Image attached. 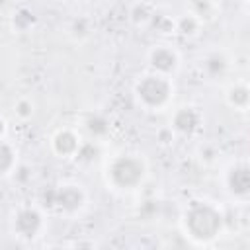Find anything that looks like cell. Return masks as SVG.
<instances>
[{"instance_id": "obj_4", "label": "cell", "mask_w": 250, "mask_h": 250, "mask_svg": "<svg viewBox=\"0 0 250 250\" xmlns=\"http://www.w3.org/2000/svg\"><path fill=\"white\" fill-rule=\"evenodd\" d=\"M39 205L45 211L72 219L86 209L88 193H86L82 184L66 180V182L57 184V186H51L43 195V203H39Z\"/></svg>"}, {"instance_id": "obj_19", "label": "cell", "mask_w": 250, "mask_h": 250, "mask_svg": "<svg viewBox=\"0 0 250 250\" xmlns=\"http://www.w3.org/2000/svg\"><path fill=\"white\" fill-rule=\"evenodd\" d=\"M4 137H8V121H6V117L0 113V139H4Z\"/></svg>"}, {"instance_id": "obj_5", "label": "cell", "mask_w": 250, "mask_h": 250, "mask_svg": "<svg viewBox=\"0 0 250 250\" xmlns=\"http://www.w3.org/2000/svg\"><path fill=\"white\" fill-rule=\"evenodd\" d=\"M47 227L45 221V209L41 205H21L14 209L10 217V230L20 240H35L43 234Z\"/></svg>"}, {"instance_id": "obj_3", "label": "cell", "mask_w": 250, "mask_h": 250, "mask_svg": "<svg viewBox=\"0 0 250 250\" xmlns=\"http://www.w3.org/2000/svg\"><path fill=\"white\" fill-rule=\"evenodd\" d=\"M223 223H225V217L221 209L207 199L189 201V205L182 215V227L186 236L201 244L217 238L223 230Z\"/></svg>"}, {"instance_id": "obj_13", "label": "cell", "mask_w": 250, "mask_h": 250, "mask_svg": "<svg viewBox=\"0 0 250 250\" xmlns=\"http://www.w3.org/2000/svg\"><path fill=\"white\" fill-rule=\"evenodd\" d=\"M201 25H203V20L193 10H188L176 18V33H180L184 37H195L199 33Z\"/></svg>"}, {"instance_id": "obj_1", "label": "cell", "mask_w": 250, "mask_h": 250, "mask_svg": "<svg viewBox=\"0 0 250 250\" xmlns=\"http://www.w3.org/2000/svg\"><path fill=\"white\" fill-rule=\"evenodd\" d=\"M148 176V162L139 152L113 154L104 168V180L109 189L119 193L137 191Z\"/></svg>"}, {"instance_id": "obj_12", "label": "cell", "mask_w": 250, "mask_h": 250, "mask_svg": "<svg viewBox=\"0 0 250 250\" xmlns=\"http://www.w3.org/2000/svg\"><path fill=\"white\" fill-rule=\"evenodd\" d=\"M18 170V148L8 137L0 139V178L12 176Z\"/></svg>"}, {"instance_id": "obj_18", "label": "cell", "mask_w": 250, "mask_h": 250, "mask_svg": "<svg viewBox=\"0 0 250 250\" xmlns=\"http://www.w3.org/2000/svg\"><path fill=\"white\" fill-rule=\"evenodd\" d=\"M90 31H92V27H90V21H88L86 18H76V20L72 21V25H70V35H72L76 41L86 39V37L90 35Z\"/></svg>"}, {"instance_id": "obj_14", "label": "cell", "mask_w": 250, "mask_h": 250, "mask_svg": "<svg viewBox=\"0 0 250 250\" xmlns=\"http://www.w3.org/2000/svg\"><path fill=\"white\" fill-rule=\"evenodd\" d=\"M82 127H84L86 133L90 135V141H96V143H98L100 139H104V137L109 133V121H107L104 115H100V113L88 115Z\"/></svg>"}, {"instance_id": "obj_17", "label": "cell", "mask_w": 250, "mask_h": 250, "mask_svg": "<svg viewBox=\"0 0 250 250\" xmlns=\"http://www.w3.org/2000/svg\"><path fill=\"white\" fill-rule=\"evenodd\" d=\"M35 113V105L29 98H20L16 104H14V115L20 119V121H29Z\"/></svg>"}, {"instance_id": "obj_15", "label": "cell", "mask_w": 250, "mask_h": 250, "mask_svg": "<svg viewBox=\"0 0 250 250\" xmlns=\"http://www.w3.org/2000/svg\"><path fill=\"white\" fill-rule=\"evenodd\" d=\"M154 12H156V8L152 4H148V2H137L131 8V12H129V20L137 27H148L150 21H152V18H154Z\"/></svg>"}, {"instance_id": "obj_16", "label": "cell", "mask_w": 250, "mask_h": 250, "mask_svg": "<svg viewBox=\"0 0 250 250\" xmlns=\"http://www.w3.org/2000/svg\"><path fill=\"white\" fill-rule=\"evenodd\" d=\"M33 12L27 10V8H18L12 16V27L16 31H27L31 25H33Z\"/></svg>"}, {"instance_id": "obj_9", "label": "cell", "mask_w": 250, "mask_h": 250, "mask_svg": "<svg viewBox=\"0 0 250 250\" xmlns=\"http://www.w3.org/2000/svg\"><path fill=\"white\" fill-rule=\"evenodd\" d=\"M203 125V113L195 105H182L170 117V129L180 137H193Z\"/></svg>"}, {"instance_id": "obj_2", "label": "cell", "mask_w": 250, "mask_h": 250, "mask_svg": "<svg viewBox=\"0 0 250 250\" xmlns=\"http://www.w3.org/2000/svg\"><path fill=\"white\" fill-rule=\"evenodd\" d=\"M133 98L143 111H148V113L168 111L176 98L174 78L148 70L135 80Z\"/></svg>"}, {"instance_id": "obj_6", "label": "cell", "mask_w": 250, "mask_h": 250, "mask_svg": "<svg viewBox=\"0 0 250 250\" xmlns=\"http://www.w3.org/2000/svg\"><path fill=\"white\" fill-rule=\"evenodd\" d=\"M146 62L152 72L164 74V76H176L182 66V57L178 49L170 43H154L146 53Z\"/></svg>"}, {"instance_id": "obj_8", "label": "cell", "mask_w": 250, "mask_h": 250, "mask_svg": "<svg viewBox=\"0 0 250 250\" xmlns=\"http://www.w3.org/2000/svg\"><path fill=\"white\" fill-rule=\"evenodd\" d=\"M82 143H84V137L74 127H61L49 139L51 152L61 160H74Z\"/></svg>"}, {"instance_id": "obj_11", "label": "cell", "mask_w": 250, "mask_h": 250, "mask_svg": "<svg viewBox=\"0 0 250 250\" xmlns=\"http://www.w3.org/2000/svg\"><path fill=\"white\" fill-rule=\"evenodd\" d=\"M225 102L229 104V107L236 109V111H246L248 109V104H250V90H248V84L244 80H238V82H232L227 92H225Z\"/></svg>"}, {"instance_id": "obj_20", "label": "cell", "mask_w": 250, "mask_h": 250, "mask_svg": "<svg viewBox=\"0 0 250 250\" xmlns=\"http://www.w3.org/2000/svg\"><path fill=\"white\" fill-rule=\"evenodd\" d=\"M203 2V6H219L223 0H201Z\"/></svg>"}, {"instance_id": "obj_7", "label": "cell", "mask_w": 250, "mask_h": 250, "mask_svg": "<svg viewBox=\"0 0 250 250\" xmlns=\"http://www.w3.org/2000/svg\"><path fill=\"white\" fill-rule=\"evenodd\" d=\"M223 186L225 191L238 203H246L250 193V172L246 160L232 162L223 172Z\"/></svg>"}, {"instance_id": "obj_10", "label": "cell", "mask_w": 250, "mask_h": 250, "mask_svg": "<svg viewBox=\"0 0 250 250\" xmlns=\"http://www.w3.org/2000/svg\"><path fill=\"white\" fill-rule=\"evenodd\" d=\"M201 74L207 78V80H217L221 76H225L229 72V59L223 51H209L201 57Z\"/></svg>"}]
</instances>
